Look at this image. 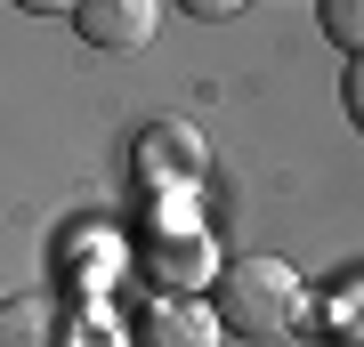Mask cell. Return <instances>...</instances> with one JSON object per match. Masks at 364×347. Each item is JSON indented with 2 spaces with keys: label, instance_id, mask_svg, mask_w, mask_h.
Returning <instances> with one entry per match:
<instances>
[{
  "label": "cell",
  "instance_id": "cell-1",
  "mask_svg": "<svg viewBox=\"0 0 364 347\" xmlns=\"http://www.w3.org/2000/svg\"><path fill=\"white\" fill-rule=\"evenodd\" d=\"M210 315L227 339H284L291 323H308V291L284 258L243 250V258H219V275H210Z\"/></svg>",
  "mask_w": 364,
  "mask_h": 347
},
{
  "label": "cell",
  "instance_id": "cell-2",
  "mask_svg": "<svg viewBox=\"0 0 364 347\" xmlns=\"http://www.w3.org/2000/svg\"><path fill=\"white\" fill-rule=\"evenodd\" d=\"M146 275L162 283V299H203L210 275H219V234H210L203 219H162L154 234H146Z\"/></svg>",
  "mask_w": 364,
  "mask_h": 347
},
{
  "label": "cell",
  "instance_id": "cell-3",
  "mask_svg": "<svg viewBox=\"0 0 364 347\" xmlns=\"http://www.w3.org/2000/svg\"><path fill=\"white\" fill-rule=\"evenodd\" d=\"M73 33L105 57H130L162 33V0H73Z\"/></svg>",
  "mask_w": 364,
  "mask_h": 347
},
{
  "label": "cell",
  "instance_id": "cell-4",
  "mask_svg": "<svg viewBox=\"0 0 364 347\" xmlns=\"http://www.w3.org/2000/svg\"><path fill=\"white\" fill-rule=\"evenodd\" d=\"M203 170H210V162H203V138H195L186 121H154V129L138 138V178L154 186V194H195Z\"/></svg>",
  "mask_w": 364,
  "mask_h": 347
},
{
  "label": "cell",
  "instance_id": "cell-5",
  "mask_svg": "<svg viewBox=\"0 0 364 347\" xmlns=\"http://www.w3.org/2000/svg\"><path fill=\"white\" fill-rule=\"evenodd\" d=\"M219 315H210V299H154V307L138 315V347H219Z\"/></svg>",
  "mask_w": 364,
  "mask_h": 347
},
{
  "label": "cell",
  "instance_id": "cell-6",
  "mask_svg": "<svg viewBox=\"0 0 364 347\" xmlns=\"http://www.w3.org/2000/svg\"><path fill=\"white\" fill-rule=\"evenodd\" d=\"M0 347H65V307L49 291H25L0 307Z\"/></svg>",
  "mask_w": 364,
  "mask_h": 347
},
{
  "label": "cell",
  "instance_id": "cell-7",
  "mask_svg": "<svg viewBox=\"0 0 364 347\" xmlns=\"http://www.w3.org/2000/svg\"><path fill=\"white\" fill-rule=\"evenodd\" d=\"M324 33L356 57V49H364V0H324Z\"/></svg>",
  "mask_w": 364,
  "mask_h": 347
},
{
  "label": "cell",
  "instance_id": "cell-8",
  "mask_svg": "<svg viewBox=\"0 0 364 347\" xmlns=\"http://www.w3.org/2000/svg\"><path fill=\"white\" fill-rule=\"evenodd\" d=\"M332 331L340 347H356V275H348V291H332Z\"/></svg>",
  "mask_w": 364,
  "mask_h": 347
},
{
  "label": "cell",
  "instance_id": "cell-9",
  "mask_svg": "<svg viewBox=\"0 0 364 347\" xmlns=\"http://www.w3.org/2000/svg\"><path fill=\"white\" fill-rule=\"evenodd\" d=\"M340 105H348V121H364V65L348 57V73H340Z\"/></svg>",
  "mask_w": 364,
  "mask_h": 347
},
{
  "label": "cell",
  "instance_id": "cell-10",
  "mask_svg": "<svg viewBox=\"0 0 364 347\" xmlns=\"http://www.w3.org/2000/svg\"><path fill=\"white\" fill-rule=\"evenodd\" d=\"M178 9H186V16H203V25H219V16H243L251 0H178Z\"/></svg>",
  "mask_w": 364,
  "mask_h": 347
},
{
  "label": "cell",
  "instance_id": "cell-11",
  "mask_svg": "<svg viewBox=\"0 0 364 347\" xmlns=\"http://www.w3.org/2000/svg\"><path fill=\"white\" fill-rule=\"evenodd\" d=\"M25 16H73V0H16Z\"/></svg>",
  "mask_w": 364,
  "mask_h": 347
}]
</instances>
